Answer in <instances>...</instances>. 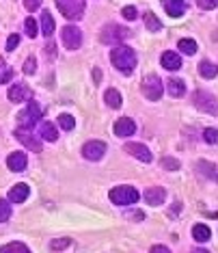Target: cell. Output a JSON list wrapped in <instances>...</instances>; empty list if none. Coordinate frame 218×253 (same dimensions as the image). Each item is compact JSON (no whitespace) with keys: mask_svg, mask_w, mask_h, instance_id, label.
<instances>
[{"mask_svg":"<svg viewBox=\"0 0 218 253\" xmlns=\"http://www.w3.org/2000/svg\"><path fill=\"white\" fill-rule=\"evenodd\" d=\"M162 167L168 169V171H177V169H179V160H175V158H171V156H166V158H162Z\"/></svg>","mask_w":218,"mask_h":253,"instance_id":"33","label":"cell"},{"mask_svg":"<svg viewBox=\"0 0 218 253\" xmlns=\"http://www.w3.org/2000/svg\"><path fill=\"white\" fill-rule=\"evenodd\" d=\"M41 2H43V0H24V7L28 11H37L41 7Z\"/></svg>","mask_w":218,"mask_h":253,"instance_id":"36","label":"cell"},{"mask_svg":"<svg viewBox=\"0 0 218 253\" xmlns=\"http://www.w3.org/2000/svg\"><path fill=\"white\" fill-rule=\"evenodd\" d=\"M7 164H9L11 171H18V173L24 171V169H26V154L24 152H13L7 158Z\"/></svg>","mask_w":218,"mask_h":253,"instance_id":"15","label":"cell"},{"mask_svg":"<svg viewBox=\"0 0 218 253\" xmlns=\"http://www.w3.org/2000/svg\"><path fill=\"white\" fill-rule=\"evenodd\" d=\"M145 26H147V29H149L151 32H158V31L162 29V22L158 20L154 13H145Z\"/></svg>","mask_w":218,"mask_h":253,"instance_id":"28","label":"cell"},{"mask_svg":"<svg viewBox=\"0 0 218 253\" xmlns=\"http://www.w3.org/2000/svg\"><path fill=\"white\" fill-rule=\"evenodd\" d=\"M149 253H171V251H168V247H164V245H154Z\"/></svg>","mask_w":218,"mask_h":253,"instance_id":"41","label":"cell"},{"mask_svg":"<svg viewBox=\"0 0 218 253\" xmlns=\"http://www.w3.org/2000/svg\"><path fill=\"white\" fill-rule=\"evenodd\" d=\"M162 2H164V9L171 18H179L186 11V2L184 0H162Z\"/></svg>","mask_w":218,"mask_h":253,"instance_id":"17","label":"cell"},{"mask_svg":"<svg viewBox=\"0 0 218 253\" xmlns=\"http://www.w3.org/2000/svg\"><path fill=\"white\" fill-rule=\"evenodd\" d=\"M203 139L208 143H212V145H216V143H218V130L216 128H208L203 132Z\"/></svg>","mask_w":218,"mask_h":253,"instance_id":"34","label":"cell"},{"mask_svg":"<svg viewBox=\"0 0 218 253\" xmlns=\"http://www.w3.org/2000/svg\"><path fill=\"white\" fill-rule=\"evenodd\" d=\"M210 236H212V232H210L208 225H194L192 227V238L199 240V243H208Z\"/></svg>","mask_w":218,"mask_h":253,"instance_id":"22","label":"cell"},{"mask_svg":"<svg viewBox=\"0 0 218 253\" xmlns=\"http://www.w3.org/2000/svg\"><path fill=\"white\" fill-rule=\"evenodd\" d=\"M0 253H30V249L22 243H9V245L0 247Z\"/></svg>","mask_w":218,"mask_h":253,"instance_id":"27","label":"cell"},{"mask_svg":"<svg viewBox=\"0 0 218 253\" xmlns=\"http://www.w3.org/2000/svg\"><path fill=\"white\" fill-rule=\"evenodd\" d=\"M61 37H63L65 48H69V50H78L82 46V32H80L78 26H65Z\"/></svg>","mask_w":218,"mask_h":253,"instance_id":"8","label":"cell"},{"mask_svg":"<svg viewBox=\"0 0 218 253\" xmlns=\"http://www.w3.org/2000/svg\"><path fill=\"white\" fill-rule=\"evenodd\" d=\"M104 100H106V104L110 108H119V106H121V95H119L117 89H108L104 93Z\"/></svg>","mask_w":218,"mask_h":253,"instance_id":"24","label":"cell"},{"mask_svg":"<svg viewBox=\"0 0 218 253\" xmlns=\"http://www.w3.org/2000/svg\"><path fill=\"white\" fill-rule=\"evenodd\" d=\"M9 217H11V206H9V201H7V199H0V223L9 221Z\"/></svg>","mask_w":218,"mask_h":253,"instance_id":"30","label":"cell"},{"mask_svg":"<svg viewBox=\"0 0 218 253\" xmlns=\"http://www.w3.org/2000/svg\"><path fill=\"white\" fill-rule=\"evenodd\" d=\"M93 80H95V82L102 80V71H100V69H93Z\"/></svg>","mask_w":218,"mask_h":253,"instance_id":"43","label":"cell"},{"mask_svg":"<svg viewBox=\"0 0 218 253\" xmlns=\"http://www.w3.org/2000/svg\"><path fill=\"white\" fill-rule=\"evenodd\" d=\"M39 134H41L43 141H56L58 139V130L54 128V124H50V122H43L39 126Z\"/></svg>","mask_w":218,"mask_h":253,"instance_id":"20","label":"cell"},{"mask_svg":"<svg viewBox=\"0 0 218 253\" xmlns=\"http://www.w3.org/2000/svg\"><path fill=\"white\" fill-rule=\"evenodd\" d=\"M69 245H72V240L69 238H56V240H52L50 243V249L52 251H61V249H67Z\"/></svg>","mask_w":218,"mask_h":253,"instance_id":"31","label":"cell"},{"mask_svg":"<svg viewBox=\"0 0 218 253\" xmlns=\"http://www.w3.org/2000/svg\"><path fill=\"white\" fill-rule=\"evenodd\" d=\"M110 61L119 71L130 74V71L136 67V54H134L132 48H128V46H117L110 52Z\"/></svg>","mask_w":218,"mask_h":253,"instance_id":"1","label":"cell"},{"mask_svg":"<svg viewBox=\"0 0 218 253\" xmlns=\"http://www.w3.org/2000/svg\"><path fill=\"white\" fill-rule=\"evenodd\" d=\"M125 217H128V219H132V221H143V219H145V214L140 212V210H134V212H128V214H125Z\"/></svg>","mask_w":218,"mask_h":253,"instance_id":"40","label":"cell"},{"mask_svg":"<svg viewBox=\"0 0 218 253\" xmlns=\"http://www.w3.org/2000/svg\"><path fill=\"white\" fill-rule=\"evenodd\" d=\"M125 152L128 154H132L134 158H138L140 162H151V152L147 150L145 145H140V143H128V145H125Z\"/></svg>","mask_w":218,"mask_h":253,"instance_id":"11","label":"cell"},{"mask_svg":"<svg viewBox=\"0 0 218 253\" xmlns=\"http://www.w3.org/2000/svg\"><path fill=\"white\" fill-rule=\"evenodd\" d=\"M134 132H136V124L130 117H121L114 124V134L117 136H132Z\"/></svg>","mask_w":218,"mask_h":253,"instance_id":"13","label":"cell"},{"mask_svg":"<svg viewBox=\"0 0 218 253\" xmlns=\"http://www.w3.org/2000/svg\"><path fill=\"white\" fill-rule=\"evenodd\" d=\"M58 126H61L63 130H74V126H76V119L72 117V115H58Z\"/></svg>","mask_w":218,"mask_h":253,"instance_id":"29","label":"cell"},{"mask_svg":"<svg viewBox=\"0 0 218 253\" xmlns=\"http://www.w3.org/2000/svg\"><path fill=\"white\" fill-rule=\"evenodd\" d=\"M128 37H130V32L125 31L123 26H119V24H108V26H104V31H102L100 39H102V43L110 46V43H121L123 39H128Z\"/></svg>","mask_w":218,"mask_h":253,"instance_id":"4","label":"cell"},{"mask_svg":"<svg viewBox=\"0 0 218 253\" xmlns=\"http://www.w3.org/2000/svg\"><path fill=\"white\" fill-rule=\"evenodd\" d=\"M199 74L203 76V78H216L218 76V65L210 63V61H203L199 65Z\"/></svg>","mask_w":218,"mask_h":253,"instance_id":"23","label":"cell"},{"mask_svg":"<svg viewBox=\"0 0 218 253\" xmlns=\"http://www.w3.org/2000/svg\"><path fill=\"white\" fill-rule=\"evenodd\" d=\"M192 253H210L208 249H197V251H192Z\"/></svg>","mask_w":218,"mask_h":253,"instance_id":"44","label":"cell"},{"mask_svg":"<svg viewBox=\"0 0 218 253\" xmlns=\"http://www.w3.org/2000/svg\"><path fill=\"white\" fill-rule=\"evenodd\" d=\"M197 171H199L201 175H205L208 180H214V182H218V171H216V167H214L212 162L199 160V162H197Z\"/></svg>","mask_w":218,"mask_h":253,"instance_id":"18","label":"cell"},{"mask_svg":"<svg viewBox=\"0 0 218 253\" xmlns=\"http://www.w3.org/2000/svg\"><path fill=\"white\" fill-rule=\"evenodd\" d=\"M199 7L210 11V9H216V0H199Z\"/></svg>","mask_w":218,"mask_h":253,"instance_id":"39","label":"cell"},{"mask_svg":"<svg viewBox=\"0 0 218 253\" xmlns=\"http://www.w3.org/2000/svg\"><path fill=\"white\" fill-rule=\"evenodd\" d=\"M24 29H26V35L28 37H37V22L32 20V18H26V22H24Z\"/></svg>","mask_w":218,"mask_h":253,"instance_id":"32","label":"cell"},{"mask_svg":"<svg viewBox=\"0 0 218 253\" xmlns=\"http://www.w3.org/2000/svg\"><path fill=\"white\" fill-rule=\"evenodd\" d=\"M28 192L30 190H28V186H26V184H15L13 189L9 190V199L15 201V203H22L26 197H28Z\"/></svg>","mask_w":218,"mask_h":253,"instance_id":"19","label":"cell"},{"mask_svg":"<svg viewBox=\"0 0 218 253\" xmlns=\"http://www.w3.org/2000/svg\"><path fill=\"white\" fill-rule=\"evenodd\" d=\"M164 199H166V190L160 189V186H154V189L145 190V201L149 203V206H160V203H164Z\"/></svg>","mask_w":218,"mask_h":253,"instance_id":"12","label":"cell"},{"mask_svg":"<svg viewBox=\"0 0 218 253\" xmlns=\"http://www.w3.org/2000/svg\"><path fill=\"white\" fill-rule=\"evenodd\" d=\"M41 31H43V35H46V37L54 32V20H52L50 11H43V15H41Z\"/></svg>","mask_w":218,"mask_h":253,"instance_id":"25","label":"cell"},{"mask_svg":"<svg viewBox=\"0 0 218 253\" xmlns=\"http://www.w3.org/2000/svg\"><path fill=\"white\" fill-rule=\"evenodd\" d=\"M18 43H20V35H11L7 39V50H15V48H18Z\"/></svg>","mask_w":218,"mask_h":253,"instance_id":"37","label":"cell"},{"mask_svg":"<svg viewBox=\"0 0 218 253\" xmlns=\"http://www.w3.org/2000/svg\"><path fill=\"white\" fill-rule=\"evenodd\" d=\"M177 48L182 50V54H197V41L194 39H179Z\"/></svg>","mask_w":218,"mask_h":253,"instance_id":"26","label":"cell"},{"mask_svg":"<svg viewBox=\"0 0 218 253\" xmlns=\"http://www.w3.org/2000/svg\"><path fill=\"white\" fill-rule=\"evenodd\" d=\"M35 71H37V61L35 57H28L24 63V74H35Z\"/></svg>","mask_w":218,"mask_h":253,"instance_id":"35","label":"cell"},{"mask_svg":"<svg viewBox=\"0 0 218 253\" xmlns=\"http://www.w3.org/2000/svg\"><path fill=\"white\" fill-rule=\"evenodd\" d=\"M121 13H123V18H125V20H134L136 15H138V13H136V9H134V7H123Z\"/></svg>","mask_w":218,"mask_h":253,"instance_id":"38","label":"cell"},{"mask_svg":"<svg viewBox=\"0 0 218 253\" xmlns=\"http://www.w3.org/2000/svg\"><path fill=\"white\" fill-rule=\"evenodd\" d=\"M30 97V89L26 85H13L9 89V100L11 102H26Z\"/></svg>","mask_w":218,"mask_h":253,"instance_id":"14","label":"cell"},{"mask_svg":"<svg viewBox=\"0 0 218 253\" xmlns=\"http://www.w3.org/2000/svg\"><path fill=\"white\" fill-rule=\"evenodd\" d=\"M11 78H13V71H11V69H7V71H4L2 76H0V82H2V85H7V82H9Z\"/></svg>","mask_w":218,"mask_h":253,"instance_id":"42","label":"cell"},{"mask_svg":"<svg viewBox=\"0 0 218 253\" xmlns=\"http://www.w3.org/2000/svg\"><path fill=\"white\" fill-rule=\"evenodd\" d=\"M194 106L199 108V111H203V113H208V115H218V100L212 93L208 91H197L194 93Z\"/></svg>","mask_w":218,"mask_h":253,"instance_id":"6","label":"cell"},{"mask_svg":"<svg viewBox=\"0 0 218 253\" xmlns=\"http://www.w3.org/2000/svg\"><path fill=\"white\" fill-rule=\"evenodd\" d=\"M39 119H41V106L37 102H28V106L18 115V122L22 128H32L35 124H39Z\"/></svg>","mask_w":218,"mask_h":253,"instance_id":"5","label":"cell"},{"mask_svg":"<svg viewBox=\"0 0 218 253\" xmlns=\"http://www.w3.org/2000/svg\"><path fill=\"white\" fill-rule=\"evenodd\" d=\"M15 139H18L22 145H26L28 150H32V152H41V143L35 139V136L30 134L28 130H24V128H18L15 130Z\"/></svg>","mask_w":218,"mask_h":253,"instance_id":"10","label":"cell"},{"mask_svg":"<svg viewBox=\"0 0 218 253\" xmlns=\"http://www.w3.org/2000/svg\"><path fill=\"white\" fill-rule=\"evenodd\" d=\"M162 91H164V85H162V80L158 78V76L151 74V76H147V78L143 80V93H145L147 100H151V102L160 100Z\"/></svg>","mask_w":218,"mask_h":253,"instance_id":"7","label":"cell"},{"mask_svg":"<svg viewBox=\"0 0 218 253\" xmlns=\"http://www.w3.org/2000/svg\"><path fill=\"white\" fill-rule=\"evenodd\" d=\"M160 63H162V67L164 69L175 71V69L182 67V57H179L177 52H164L162 54V59H160Z\"/></svg>","mask_w":218,"mask_h":253,"instance_id":"16","label":"cell"},{"mask_svg":"<svg viewBox=\"0 0 218 253\" xmlns=\"http://www.w3.org/2000/svg\"><path fill=\"white\" fill-rule=\"evenodd\" d=\"M104 154H106V143H102V141H89L82 147V156L86 160H100Z\"/></svg>","mask_w":218,"mask_h":253,"instance_id":"9","label":"cell"},{"mask_svg":"<svg viewBox=\"0 0 218 253\" xmlns=\"http://www.w3.org/2000/svg\"><path fill=\"white\" fill-rule=\"evenodd\" d=\"M56 7L67 20H78L84 13V0H56Z\"/></svg>","mask_w":218,"mask_h":253,"instance_id":"3","label":"cell"},{"mask_svg":"<svg viewBox=\"0 0 218 253\" xmlns=\"http://www.w3.org/2000/svg\"><path fill=\"white\" fill-rule=\"evenodd\" d=\"M166 89H168V93H171L173 97H182L184 93H186V85H184L179 78H171L166 82Z\"/></svg>","mask_w":218,"mask_h":253,"instance_id":"21","label":"cell"},{"mask_svg":"<svg viewBox=\"0 0 218 253\" xmlns=\"http://www.w3.org/2000/svg\"><path fill=\"white\" fill-rule=\"evenodd\" d=\"M110 201L117 206H130V203L138 201V190L134 186H117L110 190Z\"/></svg>","mask_w":218,"mask_h":253,"instance_id":"2","label":"cell"}]
</instances>
